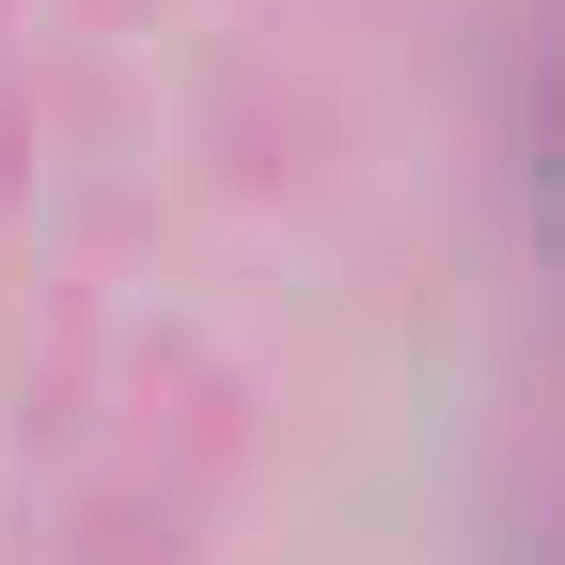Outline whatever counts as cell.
<instances>
[{
    "instance_id": "1",
    "label": "cell",
    "mask_w": 565,
    "mask_h": 565,
    "mask_svg": "<svg viewBox=\"0 0 565 565\" xmlns=\"http://www.w3.org/2000/svg\"><path fill=\"white\" fill-rule=\"evenodd\" d=\"M534 189H550V236H565V95H550V141H534Z\"/></svg>"
}]
</instances>
